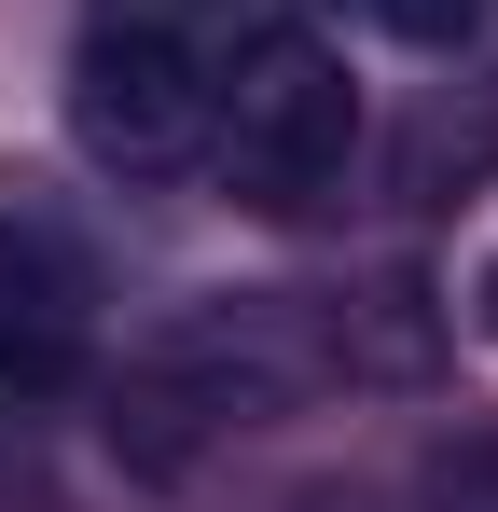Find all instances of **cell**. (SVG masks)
<instances>
[{"mask_svg":"<svg viewBox=\"0 0 498 512\" xmlns=\"http://www.w3.org/2000/svg\"><path fill=\"white\" fill-rule=\"evenodd\" d=\"M208 153L249 208H319L360 153V84L319 28H236V56H208Z\"/></svg>","mask_w":498,"mask_h":512,"instance_id":"1","label":"cell"},{"mask_svg":"<svg viewBox=\"0 0 498 512\" xmlns=\"http://www.w3.org/2000/svg\"><path fill=\"white\" fill-rule=\"evenodd\" d=\"M70 139L111 180H180L208 153V42L166 14H97L70 56Z\"/></svg>","mask_w":498,"mask_h":512,"instance_id":"2","label":"cell"},{"mask_svg":"<svg viewBox=\"0 0 498 512\" xmlns=\"http://www.w3.org/2000/svg\"><path fill=\"white\" fill-rule=\"evenodd\" d=\"M97 346V263L42 194H0V402H56L83 388Z\"/></svg>","mask_w":498,"mask_h":512,"instance_id":"3","label":"cell"},{"mask_svg":"<svg viewBox=\"0 0 498 512\" xmlns=\"http://www.w3.org/2000/svg\"><path fill=\"white\" fill-rule=\"evenodd\" d=\"M374 14H388V28H402V42H429V56H443V42H471V28H485V0H374Z\"/></svg>","mask_w":498,"mask_h":512,"instance_id":"4","label":"cell"},{"mask_svg":"<svg viewBox=\"0 0 498 512\" xmlns=\"http://www.w3.org/2000/svg\"><path fill=\"white\" fill-rule=\"evenodd\" d=\"M111 14H166V28H291L277 0H111Z\"/></svg>","mask_w":498,"mask_h":512,"instance_id":"5","label":"cell"},{"mask_svg":"<svg viewBox=\"0 0 498 512\" xmlns=\"http://www.w3.org/2000/svg\"><path fill=\"white\" fill-rule=\"evenodd\" d=\"M485 333H498V263H485Z\"/></svg>","mask_w":498,"mask_h":512,"instance_id":"6","label":"cell"}]
</instances>
